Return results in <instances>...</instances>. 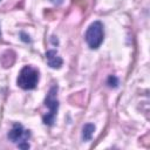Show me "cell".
Listing matches in <instances>:
<instances>
[{
    "mask_svg": "<svg viewBox=\"0 0 150 150\" xmlns=\"http://www.w3.org/2000/svg\"><path fill=\"white\" fill-rule=\"evenodd\" d=\"M14 60H15V54L12 52V50H6L1 57H0V62L1 64L5 67V68H8L11 67L13 63H14Z\"/></svg>",
    "mask_w": 150,
    "mask_h": 150,
    "instance_id": "8992f818",
    "label": "cell"
},
{
    "mask_svg": "<svg viewBox=\"0 0 150 150\" xmlns=\"http://www.w3.org/2000/svg\"><path fill=\"white\" fill-rule=\"evenodd\" d=\"M108 84H109V87H114V88H116L117 84H118V80H117V77L114 76V75H110L109 79H108Z\"/></svg>",
    "mask_w": 150,
    "mask_h": 150,
    "instance_id": "ba28073f",
    "label": "cell"
},
{
    "mask_svg": "<svg viewBox=\"0 0 150 150\" xmlns=\"http://www.w3.org/2000/svg\"><path fill=\"white\" fill-rule=\"evenodd\" d=\"M53 4H55V5H60L61 2H62V0H50Z\"/></svg>",
    "mask_w": 150,
    "mask_h": 150,
    "instance_id": "30bf717a",
    "label": "cell"
},
{
    "mask_svg": "<svg viewBox=\"0 0 150 150\" xmlns=\"http://www.w3.org/2000/svg\"><path fill=\"white\" fill-rule=\"evenodd\" d=\"M46 59H47L48 66L50 68H54V69H59L63 63L62 59L59 56L57 52L54 50V49H50V50L46 52Z\"/></svg>",
    "mask_w": 150,
    "mask_h": 150,
    "instance_id": "5b68a950",
    "label": "cell"
},
{
    "mask_svg": "<svg viewBox=\"0 0 150 150\" xmlns=\"http://www.w3.org/2000/svg\"><path fill=\"white\" fill-rule=\"evenodd\" d=\"M56 93H57V86H53L45 100V105L48 108V112L43 116V123L47 125H53L55 122V117L57 115V109H59V101L56 98Z\"/></svg>",
    "mask_w": 150,
    "mask_h": 150,
    "instance_id": "7a4b0ae2",
    "label": "cell"
},
{
    "mask_svg": "<svg viewBox=\"0 0 150 150\" xmlns=\"http://www.w3.org/2000/svg\"><path fill=\"white\" fill-rule=\"evenodd\" d=\"M7 136L12 142L20 144V143L27 142V139L30 136V132H29V130H25L20 123H14L13 128L11 129V131L8 132Z\"/></svg>",
    "mask_w": 150,
    "mask_h": 150,
    "instance_id": "277c9868",
    "label": "cell"
},
{
    "mask_svg": "<svg viewBox=\"0 0 150 150\" xmlns=\"http://www.w3.org/2000/svg\"><path fill=\"white\" fill-rule=\"evenodd\" d=\"M20 36H22L21 39H22L25 42H30V39H29V36H28V35H26L23 32H21V33H20Z\"/></svg>",
    "mask_w": 150,
    "mask_h": 150,
    "instance_id": "9c48e42d",
    "label": "cell"
},
{
    "mask_svg": "<svg viewBox=\"0 0 150 150\" xmlns=\"http://www.w3.org/2000/svg\"><path fill=\"white\" fill-rule=\"evenodd\" d=\"M94 131H95V125L94 124H91V123L84 124V127L82 129V139L83 141H91Z\"/></svg>",
    "mask_w": 150,
    "mask_h": 150,
    "instance_id": "52a82bcc",
    "label": "cell"
},
{
    "mask_svg": "<svg viewBox=\"0 0 150 150\" xmlns=\"http://www.w3.org/2000/svg\"><path fill=\"white\" fill-rule=\"evenodd\" d=\"M103 38H104L103 25L100 21H94L87 28V32L84 34L86 42L91 49H97L103 42Z\"/></svg>",
    "mask_w": 150,
    "mask_h": 150,
    "instance_id": "3957f363",
    "label": "cell"
},
{
    "mask_svg": "<svg viewBox=\"0 0 150 150\" xmlns=\"http://www.w3.org/2000/svg\"><path fill=\"white\" fill-rule=\"evenodd\" d=\"M0 35H1V32H0Z\"/></svg>",
    "mask_w": 150,
    "mask_h": 150,
    "instance_id": "8fae6325",
    "label": "cell"
},
{
    "mask_svg": "<svg viewBox=\"0 0 150 150\" xmlns=\"http://www.w3.org/2000/svg\"><path fill=\"white\" fill-rule=\"evenodd\" d=\"M18 86L25 90L34 89L39 82V71L30 66H25L18 76Z\"/></svg>",
    "mask_w": 150,
    "mask_h": 150,
    "instance_id": "6da1fadb",
    "label": "cell"
}]
</instances>
